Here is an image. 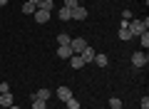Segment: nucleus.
I'll return each mask as SVG.
<instances>
[{
	"label": "nucleus",
	"mask_w": 149,
	"mask_h": 109,
	"mask_svg": "<svg viewBox=\"0 0 149 109\" xmlns=\"http://www.w3.org/2000/svg\"><path fill=\"white\" fill-rule=\"evenodd\" d=\"M95 55H97V52H95V50H92V47H90V45H87V47H85V50H82V52H80V57H82V62H85V65H90V62H92V60H95Z\"/></svg>",
	"instance_id": "obj_5"
},
{
	"label": "nucleus",
	"mask_w": 149,
	"mask_h": 109,
	"mask_svg": "<svg viewBox=\"0 0 149 109\" xmlns=\"http://www.w3.org/2000/svg\"><path fill=\"white\" fill-rule=\"evenodd\" d=\"M85 17H87V8H82V5L72 8V20H85Z\"/></svg>",
	"instance_id": "obj_10"
},
{
	"label": "nucleus",
	"mask_w": 149,
	"mask_h": 109,
	"mask_svg": "<svg viewBox=\"0 0 149 109\" xmlns=\"http://www.w3.org/2000/svg\"><path fill=\"white\" fill-rule=\"evenodd\" d=\"M8 109H20V107H17V104H13V107H8Z\"/></svg>",
	"instance_id": "obj_27"
},
{
	"label": "nucleus",
	"mask_w": 149,
	"mask_h": 109,
	"mask_svg": "<svg viewBox=\"0 0 149 109\" xmlns=\"http://www.w3.org/2000/svg\"><path fill=\"white\" fill-rule=\"evenodd\" d=\"M147 62H149V55H147V52H132V67L134 69L147 67Z\"/></svg>",
	"instance_id": "obj_1"
},
{
	"label": "nucleus",
	"mask_w": 149,
	"mask_h": 109,
	"mask_svg": "<svg viewBox=\"0 0 149 109\" xmlns=\"http://www.w3.org/2000/svg\"><path fill=\"white\" fill-rule=\"evenodd\" d=\"M147 27H149L147 17H144V22L142 20H129V32H132V35H142V32H147Z\"/></svg>",
	"instance_id": "obj_2"
},
{
	"label": "nucleus",
	"mask_w": 149,
	"mask_h": 109,
	"mask_svg": "<svg viewBox=\"0 0 149 109\" xmlns=\"http://www.w3.org/2000/svg\"><path fill=\"white\" fill-rule=\"evenodd\" d=\"M65 104H67V109H80V102H77V99H67V102H65Z\"/></svg>",
	"instance_id": "obj_19"
},
{
	"label": "nucleus",
	"mask_w": 149,
	"mask_h": 109,
	"mask_svg": "<svg viewBox=\"0 0 149 109\" xmlns=\"http://www.w3.org/2000/svg\"><path fill=\"white\" fill-rule=\"evenodd\" d=\"M32 109H47V102H40V99H32Z\"/></svg>",
	"instance_id": "obj_18"
},
{
	"label": "nucleus",
	"mask_w": 149,
	"mask_h": 109,
	"mask_svg": "<svg viewBox=\"0 0 149 109\" xmlns=\"http://www.w3.org/2000/svg\"><path fill=\"white\" fill-rule=\"evenodd\" d=\"M87 47V42H85V37H72V40H70V50L74 52V55H80L82 50H85Z\"/></svg>",
	"instance_id": "obj_3"
},
{
	"label": "nucleus",
	"mask_w": 149,
	"mask_h": 109,
	"mask_svg": "<svg viewBox=\"0 0 149 109\" xmlns=\"http://www.w3.org/2000/svg\"><path fill=\"white\" fill-rule=\"evenodd\" d=\"M50 97H52V92H50L47 87H42V89H37V92L32 94V99H40V102H47Z\"/></svg>",
	"instance_id": "obj_7"
},
{
	"label": "nucleus",
	"mask_w": 149,
	"mask_h": 109,
	"mask_svg": "<svg viewBox=\"0 0 149 109\" xmlns=\"http://www.w3.org/2000/svg\"><path fill=\"white\" fill-rule=\"evenodd\" d=\"M142 109H149V97H147V94L142 97Z\"/></svg>",
	"instance_id": "obj_23"
},
{
	"label": "nucleus",
	"mask_w": 149,
	"mask_h": 109,
	"mask_svg": "<svg viewBox=\"0 0 149 109\" xmlns=\"http://www.w3.org/2000/svg\"><path fill=\"white\" fill-rule=\"evenodd\" d=\"M8 5V0H0V8H5Z\"/></svg>",
	"instance_id": "obj_25"
},
{
	"label": "nucleus",
	"mask_w": 149,
	"mask_h": 109,
	"mask_svg": "<svg viewBox=\"0 0 149 109\" xmlns=\"http://www.w3.org/2000/svg\"><path fill=\"white\" fill-rule=\"evenodd\" d=\"M119 109H124V107H119Z\"/></svg>",
	"instance_id": "obj_28"
},
{
	"label": "nucleus",
	"mask_w": 149,
	"mask_h": 109,
	"mask_svg": "<svg viewBox=\"0 0 149 109\" xmlns=\"http://www.w3.org/2000/svg\"><path fill=\"white\" fill-rule=\"evenodd\" d=\"M77 5H80L77 0H65V5H62V8H67V10H72V8H77Z\"/></svg>",
	"instance_id": "obj_21"
},
{
	"label": "nucleus",
	"mask_w": 149,
	"mask_h": 109,
	"mask_svg": "<svg viewBox=\"0 0 149 109\" xmlns=\"http://www.w3.org/2000/svg\"><path fill=\"white\" fill-rule=\"evenodd\" d=\"M35 10H37V5H32V3H27V0H25V5H22V12H25V15H35Z\"/></svg>",
	"instance_id": "obj_15"
},
{
	"label": "nucleus",
	"mask_w": 149,
	"mask_h": 109,
	"mask_svg": "<svg viewBox=\"0 0 149 109\" xmlns=\"http://www.w3.org/2000/svg\"><path fill=\"white\" fill-rule=\"evenodd\" d=\"M0 109H3V107H0Z\"/></svg>",
	"instance_id": "obj_29"
},
{
	"label": "nucleus",
	"mask_w": 149,
	"mask_h": 109,
	"mask_svg": "<svg viewBox=\"0 0 149 109\" xmlns=\"http://www.w3.org/2000/svg\"><path fill=\"white\" fill-rule=\"evenodd\" d=\"M3 92H10V84H8V82H0V94H3Z\"/></svg>",
	"instance_id": "obj_22"
},
{
	"label": "nucleus",
	"mask_w": 149,
	"mask_h": 109,
	"mask_svg": "<svg viewBox=\"0 0 149 109\" xmlns=\"http://www.w3.org/2000/svg\"><path fill=\"white\" fill-rule=\"evenodd\" d=\"M74 52L70 50V45H57V57H62V60H70Z\"/></svg>",
	"instance_id": "obj_8"
},
{
	"label": "nucleus",
	"mask_w": 149,
	"mask_h": 109,
	"mask_svg": "<svg viewBox=\"0 0 149 109\" xmlns=\"http://www.w3.org/2000/svg\"><path fill=\"white\" fill-rule=\"evenodd\" d=\"M57 17H60L62 22L72 20V10H67V8H60V10H57Z\"/></svg>",
	"instance_id": "obj_13"
},
{
	"label": "nucleus",
	"mask_w": 149,
	"mask_h": 109,
	"mask_svg": "<svg viewBox=\"0 0 149 109\" xmlns=\"http://www.w3.org/2000/svg\"><path fill=\"white\" fill-rule=\"evenodd\" d=\"M70 40H72V35H67V32L57 35V45H70Z\"/></svg>",
	"instance_id": "obj_16"
},
{
	"label": "nucleus",
	"mask_w": 149,
	"mask_h": 109,
	"mask_svg": "<svg viewBox=\"0 0 149 109\" xmlns=\"http://www.w3.org/2000/svg\"><path fill=\"white\" fill-rule=\"evenodd\" d=\"M50 17H52V12H50V10H35V22H40V25H45Z\"/></svg>",
	"instance_id": "obj_6"
},
{
	"label": "nucleus",
	"mask_w": 149,
	"mask_h": 109,
	"mask_svg": "<svg viewBox=\"0 0 149 109\" xmlns=\"http://www.w3.org/2000/svg\"><path fill=\"white\" fill-rule=\"evenodd\" d=\"M122 15H124V17H122V20H132V17H134V15H132V10H124V12H122Z\"/></svg>",
	"instance_id": "obj_24"
},
{
	"label": "nucleus",
	"mask_w": 149,
	"mask_h": 109,
	"mask_svg": "<svg viewBox=\"0 0 149 109\" xmlns=\"http://www.w3.org/2000/svg\"><path fill=\"white\" fill-rule=\"evenodd\" d=\"M52 94H55L57 99H62V102L72 99V89H70V87H65V84H62V87H57V92H52Z\"/></svg>",
	"instance_id": "obj_4"
},
{
	"label": "nucleus",
	"mask_w": 149,
	"mask_h": 109,
	"mask_svg": "<svg viewBox=\"0 0 149 109\" xmlns=\"http://www.w3.org/2000/svg\"><path fill=\"white\" fill-rule=\"evenodd\" d=\"M37 10H50V12H52L55 10V3H52V0H40V3H37Z\"/></svg>",
	"instance_id": "obj_14"
},
{
	"label": "nucleus",
	"mask_w": 149,
	"mask_h": 109,
	"mask_svg": "<svg viewBox=\"0 0 149 109\" xmlns=\"http://www.w3.org/2000/svg\"><path fill=\"white\" fill-rule=\"evenodd\" d=\"M109 107L112 109H119V107H122V99H119V97H112L109 99Z\"/></svg>",
	"instance_id": "obj_17"
},
{
	"label": "nucleus",
	"mask_w": 149,
	"mask_h": 109,
	"mask_svg": "<svg viewBox=\"0 0 149 109\" xmlns=\"http://www.w3.org/2000/svg\"><path fill=\"white\" fill-rule=\"evenodd\" d=\"M27 3H32V5H37V3H40V0H27Z\"/></svg>",
	"instance_id": "obj_26"
},
{
	"label": "nucleus",
	"mask_w": 149,
	"mask_h": 109,
	"mask_svg": "<svg viewBox=\"0 0 149 109\" xmlns=\"http://www.w3.org/2000/svg\"><path fill=\"white\" fill-rule=\"evenodd\" d=\"M92 62H95L97 67H102V69H104L107 65H109V57H107V55H100V52H97V55H95V60H92Z\"/></svg>",
	"instance_id": "obj_11"
},
{
	"label": "nucleus",
	"mask_w": 149,
	"mask_h": 109,
	"mask_svg": "<svg viewBox=\"0 0 149 109\" xmlns=\"http://www.w3.org/2000/svg\"><path fill=\"white\" fill-rule=\"evenodd\" d=\"M139 42H142V47H144V50L149 47V35H147V32H142V35H139Z\"/></svg>",
	"instance_id": "obj_20"
},
{
	"label": "nucleus",
	"mask_w": 149,
	"mask_h": 109,
	"mask_svg": "<svg viewBox=\"0 0 149 109\" xmlns=\"http://www.w3.org/2000/svg\"><path fill=\"white\" fill-rule=\"evenodd\" d=\"M13 104H15V102H13V94L10 92H3V94H0V107H3V109L13 107Z\"/></svg>",
	"instance_id": "obj_9"
},
{
	"label": "nucleus",
	"mask_w": 149,
	"mask_h": 109,
	"mask_svg": "<svg viewBox=\"0 0 149 109\" xmlns=\"http://www.w3.org/2000/svg\"><path fill=\"white\" fill-rule=\"evenodd\" d=\"M70 67H72V69H82V67H85V62H82L80 55H72V57H70Z\"/></svg>",
	"instance_id": "obj_12"
}]
</instances>
